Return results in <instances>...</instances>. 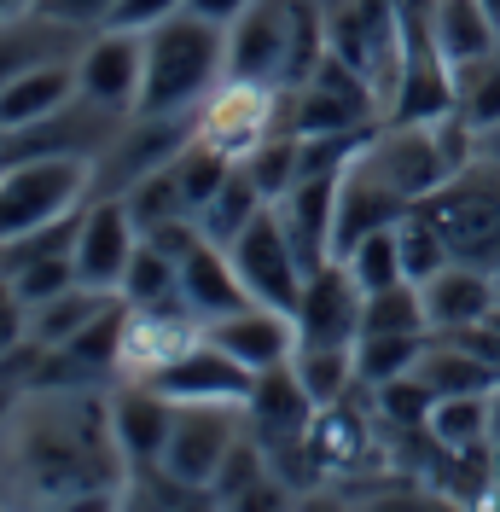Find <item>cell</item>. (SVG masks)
<instances>
[{"mask_svg": "<svg viewBox=\"0 0 500 512\" xmlns=\"http://www.w3.org/2000/svg\"><path fill=\"white\" fill-rule=\"evenodd\" d=\"M250 431V419L239 402H175V425L163 443V472L181 478L187 489H210L221 472V460L233 454V443Z\"/></svg>", "mask_w": 500, "mask_h": 512, "instance_id": "obj_8", "label": "cell"}, {"mask_svg": "<svg viewBox=\"0 0 500 512\" xmlns=\"http://www.w3.org/2000/svg\"><path fill=\"white\" fill-rule=\"evenodd\" d=\"M128 454L111 425V390H24L0 437V489L18 512H70L123 495Z\"/></svg>", "mask_w": 500, "mask_h": 512, "instance_id": "obj_1", "label": "cell"}, {"mask_svg": "<svg viewBox=\"0 0 500 512\" xmlns=\"http://www.w3.org/2000/svg\"><path fill=\"white\" fill-rule=\"evenodd\" d=\"M483 6H489V12H495V18H500V0H483Z\"/></svg>", "mask_w": 500, "mask_h": 512, "instance_id": "obj_51", "label": "cell"}, {"mask_svg": "<svg viewBox=\"0 0 500 512\" xmlns=\"http://www.w3.org/2000/svg\"><path fill=\"white\" fill-rule=\"evenodd\" d=\"M181 303L204 320H221V315H233V309H245V303H256L245 274H239V262H233V251L221 239H210V233L181 256Z\"/></svg>", "mask_w": 500, "mask_h": 512, "instance_id": "obj_16", "label": "cell"}, {"mask_svg": "<svg viewBox=\"0 0 500 512\" xmlns=\"http://www.w3.org/2000/svg\"><path fill=\"white\" fill-rule=\"evenodd\" d=\"M489 326H495V332H500V303H495V315H489Z\"/></svg>", "mask_w": 500, "mask_h": 512, "instance_id": "obj_50", "label": "cell"}, {"mask_svg": "<svg viewBox=\"0 0 500 512\" xmlns=\"http://www.w3.org/2000/svg\"><path fill=\"white\" fill-rule=\"evenodd\" d=\"M128 216L140 222V233H152V227L163 222H181V216H192L187 210V192H181V181H175V163H163V169H152L146 181H134V187L123 192Z\"/></svg>", "mask_w": 500, "mask_h": 512, "instance_id": "obj_32", "label": "cell"}, {"mask_svg": "<svg viewBox=\"0 0 500 512\" xmlns=\"http://www.w3.org/2000/svg\"><path fill=\"white\" fill-rule=\"evenodd\" d=\"M431 344V332L425 338H407V332H361L355 338V379L378 390V384L390 379H407L413 367H419V355Z\"/></svg>", "mask_w": 500, "mask_h": 512, "instance_id": "obj_28", "label": "cell"}, {"mask_svg": "<svg viewBox=\"0 0 500 512\" xmlns=\"http://www.w3.org/2000/svg\"><path fill=\"white\" fill-rule=\"evenodd\" d=\"M320 6H326V12H338V6H344V0H320Z\"/></svg>", "mask_w": 500, "mask_h": 512, "instance_id": "obj_49", "label": "cell"}, {"mask_svg": "<svg viewBox=\"0 0 500 512\" xmlns=\"http://www.w3.org/2000/svg\"><path fill=\"white\" fill-rule=\"evenodd\" d=\"M344 512H471L454 501L442 483L419 478V472H378V478L344 483Z\"/></svg>", "mask_w": 500, "mask_h": 512, "instance_id": "obj_23", "label": "cell"}, {"mask_svg": "<svg viewBox=\"0 0 500 512\" xmlns=\"http://www.w3.org/2000/svg\"><path fill=\"white\" fill-rule=\"evenodd\" d=\"M245 169H250V181L262 187V198L274 204V198L297 181V134H274V140H262V146L245 158Z\"/></svg>", "mask_w": 500, "mask_h": 512, "instance_id": "obj_37", "label": "cell"}, {"mask_svg": "<svg viewBox=\"0 0 500 512\" xmlns=\"http://www.w3.org/2000/svg\"><path fill=\"white\" fill-rule=\"evenodd\" d=\"M361 332H407V338H425L431 332V315H425V297L413 280L390 291H373L367 309H361Z\"/></svg>", "mask_w": 500, "mask_h": 512, "instance_id": "obj_33", "label": "cell"}, {"mask_svg": "<svg viewBox=\"0 0 500 512\" xmlns=\"http://www.w3.org/2000/svg\"><path fill=\"white\" fill-rule=\"evenodd\" d=\"M425 315H431V332H460V326H477V320L495 315L500 303V280L489 268H471V262H448L437 268L425 286Z\"/></svg>", "mask_w": 500, "mask_h": 512, "instance_id": "obj_19", "label": "cell"}, {"mask_svg": "<svg viewBox=\"0 0 500 512\" xmlns=\"http://www.w3.org/2000/svg\"><path fill=\"white\" fill-rule=\"evenodd\" d=\"M285 94L280 82H250V76H221L210 94L192 105V140L221 158L245 163L262 140L285 134Z\"/></svg>", "mask_w": 500, "mask_h": 512, "instance_id": "obj_5", "label": "cell"}, {"mask_svg": "<svg viewBox=\"0 0 500 512\" xmlns=\"http://www.w3.org/2000/svg\"><path fill=\"white\" fill-rule=\"evenodd\" d=\"M169 402H239L245 408L250 390H256V373L239 367L233 355H221L216 344H204V350H192L181 367H169L163 379H152Z\"/></svg>", "mask_w": 500, "mask_h": 512, "instance_id": "obj_20", "label": "cell"}, {"mask_svg": "<svg viewBox=\"0 0 500 512\" xmlns=\"http://www.w3.org/2000/svg\"><path fill=\"white\" fill-rule=\"evenodd\" d=\"M140 245H146V233L128 216L123 198H88L82 227H76V274H82V286L123 297V274Z\"/></svg>", "mask_w": 500, "mask_h": 512, "instance_id": "obj_12", "label": "cell"}, {"mask_svg": "<svg viewBox=\"0 0 500 512\" xmlns=\"http://www.w3.org/2000/svg\"><path fill=\"white\" fill-rule=\"evenodd\" d=\"M123 303L128 309H157V303H181V262L169 251H157L152 239L134 251L123 274Z\"/></svg>", "mask_w": 500, "mask_h": 512, "instance_id": "obj_30", "label": "cell"}, {"mask_svg": "<svg viewBox=\"0 0 500 512\" xmlns=\"http://www.w3.org/2000/svg\"><path fill=\"white\" fill-rule=\"evenodd\" d=\"M175 12H187V0H117L111 24L117 30H152V24L175 18Z\"/></svg>", "mask_w": 500, "mask_h": 512, "instance_id": "obj_41", "label": "cell"}, {"mask_svg": "<svg viewBox=\"0 0 500 512\" xmlns=\"http://www.w3.org/2000/svg\"><path fill=\"white\" fill-rule=\"evenodd\" d=\"M18 402H24V390L0 379V437H6V425H12V414H18Z\"/></svg>", "mask_w": 500, "mask_h": 512, "instance_id": "obj_43", "label": "cell"}, {"mask_svg": "<svg viewBox=\"0 0 500 512\" xmlns=\"http://www.w3.org/2000/svg\"><path fill=\"white\" fill-rule=\"evenodd\" d=\"M94 158H30L0 169V239H24L35 227L82 216L94 198Z\"/></svg>", "mask_w": 500, "mask_h": 512, "instance_id": "obj_3", "label": "cell"}, {"mask_svg": "<svg viewBox=\"0 0 500 512\" xmlns=\"http://www.w3.org/2000/svg\"><path fill=\"white\" fill-rule=\"evenodd\" d=\"M454 88H460V117H466L471 128H495L500 123V53L483 64H471V70H460L454 76Z\"/></svg>", "mask_w": 500, "mask_h": 512, "instance_id": "obj_36", "label": "cell"}, {"mask_svg": "<svg viewBox=\"0 0 500 512\" xmlns=\"http://www.w3.org/2000/svg\"><path fill=\"white\" fill-rule=\"evenodd\" d=\"M338 262H344L349 274H355V286L367 291V297H373V291L402 286V280H407V268H402V239H396V222H390V227H373L367 239H355V245H349V251L338 256Z\"/></svg>", "mask_w": 500, "mask_h": 512, "instance_id": "obj_29", "label": "cell"}, {"mask_svg": "<svg viewBox=\"0 0 500 512\" xmlns=\"http://www.w3.org/2000/svg\"><path fill=\"white\" fill-rule=\"evenodd\" d=\"M117 303H123L117 291H99V286H82V280H76L70 291L47 297V303H35L30 309V332L47 344V350H59V344H70V338H82L94 320H105Z\"/></svg>", "mask_w": 500, "mask_h": 512, "instance_id": "obj_25", "label": "cell"}, {"mask_svg": "<svg viewBox=\"0 0 500 512\" xmlns=\"http://www.w3.org/2000/svg\"><path fill=\"white\" fill-rule=\"evenodd\" d=\"M216 507L221 512H291V507H297V489L268 466L262 478H250L239 495H227V501H216Z\"/></svg>", "mask_w": 500, "mask_h": 512, "instance_id": "obj_38", "label": "cell"}, {"mask_svg": "<svg viewBox=\"0 0 500 512\" xmlns=\"http://www.w3.org/2000/svg\"><path fill=\"white\" fill-rule=\"evenodd\" d=\"M245 6H250V0H187V12L210 18V24H233V18H239Z\"/></svg>", "mask_w": 500, "mask_h": 512, "instance_id": "obj_42", "label": "cell"}, {"mask_svg": "<svg viewBox=\"0 0 500 512\" xmlns=\"http://www.w3.org/2000/svg\"><path fill=\"white\" fill-rule=\"evenodd\" d=\"M192 140V111H181V117H128L123 134L111 140V152L99 158L94 169V198H123L134 181H146L152 169H163V163H175V152Z\"/></svg>", "mask_w": 500, "mask_h": 512, "instance_id": "obj_10", "label": "cell"}, {"mask_svg": "<svg viewBox=\"0 0 500 512\" xmlns=\"http://www.w3.org/2000/svg\"><path fill=\"white\" fill-rule=\"evenodd\" d=\"M35 12H41V18H53V24H70V30L94 35V30L111 24L117 0H35Z\"/></svg>", "mask_w": 500, "mask_h": 512, "instance_id": "obj_39", "label": "cell"}, {"mask_svg": "<svg viewBox=\"0 0 500 512\" xmlns=\"http://www.w3.org/2000/svg\"><path fill=\"white\" fill-rule=\"evenodd\" d=\"M419 210L437 222V233L448 239L454 262H471V268L500 274V163L495 158H471Z\"/></svg>", "mask_w": 500, "mask_h": 512, "instance_id": "obj_4", "label": "cell"}, {"mask_svg": "<svg viewBox=\"0 0 500 512\" xmlns=\"http://www.w3.org/2000/svg\"><path fill=\"white\" fill-rule=\"evenodd\" d=\"M425 431H431V443L442 454H477V448H489V390L483 396H437Z\"/></svg>", "mask_w": 500, "mask_h": 512, "instance_id": "obj_27", "label": "cell"}, {"mask_svg": "<svg viewBox=\"0 0 500 512\" xmlns=\"http://www.w3.org/2000/svg\"><path fill=\"white\" fill-rule=\"evenodd\" d=\"M181 512H221V507H216V495H210V489H198V495H192Z\"/></svg>", "mask_w": 500, "mask_h": 512, "instance_id": "obj_47", "label": "cell"}, {"mask_svg": "<svg viewBox=\"0 0 500 512\" xmlns=\"http://www.w3.org/2000/svg\"><path fill=\"white\" fill-rule=\"evenodd\" d=\"M361 309H367V291L355 286V274L332 256L326 268H314L309 286H303L297 344H355L361 338Z\"/></svg>", "mask_w": 500, "mask_h": 512, "instance_id": "obj_13", "label": "cell"}, {"mask_svg": "<svg viewBox=\"0 0 500 512\" xmlns=\"http://www.w3.org/2000/svg\"><path fill=\"white\" fill-rule=\"evenodd\" d=\"M431 35L437 53L454 64V76L500 53V18L483 0H431Z\"/></svg>", "mask_w": 500, "mask_h": 512, "instance_id": "obj_21", "label": "cell"}, {"mask_svg": "<svg viewBox=\"0 0 500 512\" xmlns=\"http://www.w3.org/2000/svg\"><path fill=\"white\" fill-rule=\"evenodd\" d=\"M489 448H500V384L489 390Z\"/></svg>", "mask_w": 500, "mask_h": 512, "instance_id": "obj_45", "label": "cell"}, {"mask_svg": "<svg viewBox=\"0 0 500 512\" xmlns=\"http://www.w3.org/2000/svg\"><path fill=\"white\" fill-rule=\"evenodd\" d=\"M477 158H495L500 163V123L495 128H477Z\"/></svg>", "mask_w": 500, "mask_h": 512, "instance_id": "obj_44", "label": "cell"}, {"mask_svg": "<svg viewBox=\"0 0 500 512\" xmlns=\"http://www.w3.org/2000/svg\"><path fill=\"white\" fill-rule=\"evenodd\" d=\"M495 280H500V274H495Z\"/></svg>", "mask_w": 500, "mask_h": 512, "instance_id": "obj_52", "label": "cell"}, {"mask_svg": "<svg viewBox=\"0 0 500 512\" xmlns=\"http://www.w3.org/2000/svg\"><path fill=\"white\" fill-rule=\"evenodd\" d=\"M227 251H233V262H239V274H245V286H250L256 303L297 315L309 274H303V262H297L291 233H285L280 216H274V204H262V210L239 227V239H227Z\"/></svg>", "mask_w": 500, "mask_h": 512, "instance_id": "obj_9", "label": "cell"}, {"mask_svg": "<svg viewBox=\"0 0 500 512\" xmlns=\"http://www.w3.org/2000/svg\"><path fill=\"white\" fill-rule=\"evenodd\" d=\"M210 344L250 373H268V367H285L297 355V315L268 309V303H245L233 315L210 320Z\"/></svg>", "mask_w": 500, "mask_h": 512, "instance_id": "obj_15", "label": "cell"}, {"mask_svg": "<svg viewBox=\"0 0 500 512\" xmlns=\"http://www.w3.org/2000/svg\"><path fill=\"white\" fill-rule=\"evenodd\" d=\"M0 512H18V501H12V495H6V489H0Z\"/></svg>", "mask_w": 500, "mask_h": 512, "instance_id": "obj_48", "label": "cell"}, {"mask_svg": "<svg viewBox=\"0 0 500 512\" xmlns=\"http://www.w3.org/2000/svg\"><path fill=\"white\" fill-rule=\"evenodd\" d=\"M314 396L303 390V379L291 373V361L285 367H268V373H256V390H250L245 402V419H250V437L262 448L274 443H291V437H309L314 425Z\"/></svg>", "mask_w": 500, "mask_h": 512, "instance_id": "obj_18", "label": "cell"}, {"mask_svg": "<svg viewBox=\"0 0 500 512\" xmlns=\"http://www.w3.org/2000/svg\"><path fill=\"white\" fill-rule=\"evenodd\" d=\"M82 94V82H76V53L70 59H47V64H30L24 76H12L6 88H0V128H30L41 117H53L59 105Z\"/></svg>", "mask_w": 500, "mask_h": 512, "instance_id": "obj_22", "label": "cell"}, {"mask_svg": "<svg viewBox=\"0 0 500 512\" xmlns=\"http://www.w3.org/2000/svg\"><path fill=\"white\" fill-rule=\"evenodd\" d=\"M227 76V24H210L198 12H175L146 30V88L140 117H181Z\"/></svg>", "mask_w": 500, "mask_h": 512, "instance_id": "obj_2", "label": "cell"}, {"mask_svg": "<svg viewBox=\"0 0 500 512\" xmlns=\"http://www.w3.org/2000/svg\"><path fill=\"white\" fill-rule=\"evenodd\" d=\"M210 344V320L192 315L187 303H157V309H128L123 303V344H117V379L152 384L169 367H181L192 350Z\"/></svg>", "mask_w": 500, "mask_h": 512, "instance_id": "obj_7", "label": "cell"}, {"mask_svg": "<svg viewBox=\"0 0 500 512\" xmlns=\"http://www.w3.org/2000/svg\"><path fill=\"white\" fill-rule=\"evenodd\" d=\"M291 373L303 379L314 408H332V402H344V396L361 390V379H355V344H297Z\"/></svg>", "mask_w": 500, "mask_h": 512, "instance_id": "obj_26", "label": "cell"}, {"mask_svg": "<svg viewBox=\"0 0 500 512\" xmlns=\"http://www.w3.org/2000/svg\"><path fill=\"white\" fill-rule=\"evenodd\" d=\"M76 82L88 99L134 117L140 88H146V30H117V24L94 30L76 53Z\"/></svg>", "mask_w": 500, "mask_h": 512, "instance_id": "obj_11", "label": "cell"}, {"mask_svg": "<svg viewBox=\"0 0 500 512\" xmlns=\"http://www.w3.org/2000/svg\"><path fill=\"white\" fill-rule=\"evenodd\" d=\"M262 204H268V198H262V187L250 181V169L239 163V169H233V175L221 181V192H216V198L204 204V216H198V227H204L210 239H221V245H227V239H239V227H245L250 216L262 210Z\"/></svg>", "mask_w": 500, "mask_h": 512, "instance_id": "obj_31", "label": "cell"}, {"mask_svg": "<svg viewBox=\"0 0 500 512\" xmlns=\"http://www.w3.org/2000/svg\"><path fill=\"white\" fill-rule=\"evenodd\" d=\"M111 425H117V443H123L128 466H157L163 443H169V425H175V402L157 384L117 379L111 384Z\"/></svg>", "mask_w": 500, "mask_h": 512, "instance_id": "obj_17", "label": "cell"}, {"mask_svg": "<svg viewBox=\"0 0 500 512\" xmlns=\"http://www.w3.org/2000/svg\"><path fill=\"white\" fill-rule=\"evenodd\" d=\"M35 12V0H0V24H12V18H24Z\"/></svg>", "mask_w": 500, "mask_h": 512, "instance_id": "obj_46", "label": "cell"}, {"mask_svg": "<svg viewBox=\"0 0 500 512\" xmlns=\"http://www.w3.org/2000/svg\"><path fill=\"white\" fill-rule=\"evenodd\" d=\"M24 338H30V303H24V297H18V286L0 274V355L18 350Z\"/></svg>", "mask_w": 500, "mask_h": 512, "instance_id": "obj_40", "label": "cell"}, {"mask_svg": "<svg viewBox=\"0 0 500 512\" xmlns=\"http://www.w3.org/2000/svg\"><path fill=\"white\" fill-rule=\"evenodd\" d=\"M274 216H280V227L291 233L303 274L326 268V262L338 256L332 251V239H338V175H303V181H291V187L274 198Z\"/></svg>", "mask_w": 500, "mask_h": 512, "instance_id": "obj_14", "label": "cell"}, {"mask_svg": "<svg viewBox=\"0 0 500 512\" xmlns=\"http://www.w3.org/2000/svg\"><path fill=\"white\" fill-rule=\"evenodd\" d=\"M12 286H18V297L24 303H47V297H59V291H70L82 274H76V251H53V256H30V262H12V268H0Z\"/></svg>", "mask_w": 500, "mask_h": 512, "instance_id": "obj_35", "label": "cell"}, {"mask_svg": "<svg viewBox=\"0 0 500 512\" xmlns=\"http://www.w3.org/2000/svg\"><path fill=\"white\" fill-rule=\"evenodd\" d=\"M396 239H402V268H407V280H413V286H425L437 268L454 262L448 239L437 233V222H431L425 210H407L402 222H396Z\"/></svg>", "mask_w": 500, "mask_h": 512, "instance_id": "obj_34", "label": "cell"}, {"mask_svg": "<svg viewBox=\"0 0 500 512\" xmlns=\"http://www.w3.org/2000/svg\"><path fill=\"white\" fill-rule=\"evenodd\" d=\"M123 111L99 105V99L76 94L70 105H59L53 117H41L30 128H0V169L6 163H30V158H105L111 140L123 134Z\"/></svg>", "mask_w": 500, "mask_h": 512, "instance_id": "obj_6", "label": "cell"}, {"mask_svg": "<svg viewBox=\"0 0 500 512\" xmlns=\"http://www.w3.org/2000/svg\"><path fill=\"white\" fill-rule=\"evenodd\" d=\"M413 379L425 384L431 396H483V390L500 384V373L471 350V344H460L454 332H431V344H425V355H419Z\"/></svg>", "mask_w": 500, "mask_h": 512, "instance_id": "obj_24", "label": "cell"}]
</instances>
